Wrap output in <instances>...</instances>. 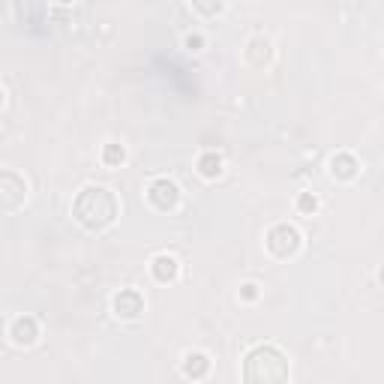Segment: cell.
<instances>
[{"instance_id":"3","label":"cell","mask_w":384,"mask_h":384,"mask_svg":"<svg viewBox=\"0 0 384 384\" xmlns=\"http://www.w3.org/2000/svg\"><path fill=\"white\" fill-rule=\"evenodd\" d=\"M267 249H271L273 255H279V259H288V255H294L300 249V232L288 222L273 225L271 232H267Z\"/></svg>"},{"instance_id":"2","label":"cell","mask_w":384,"mask_h":384,"mask_svg":"<svg viewBox=\"0 0 384 384\" xmlns=\"http://www.w3.org/2000/svg\"><path fill=\"white\" fill-rule=\"evenodd\" d=\"M243 378L247 384H286L288 381V361L273 345H259L243 361Z\"/></svg>"},{"instance_id":"15","label":"cell","mask_w":384,"mask_h":384,"mask_svg":"<svg viewBox=\"0 0 384 384\" xmlns=\"http://www.w3.org/2000/svg\"><path fill=\"white\" fill-rule=\"evenodd\" d=\"M240 298H243V300H255V298H259V286H255V283H247V286L240 288Z\"/></svg>"},{"instance_id":"9","label":"cell","mask_w":384,"mask_h":384,"mask_svg":"<svg viewBox=\"0 0 384 384\" xmlns=\"http://www.w3.org/2000/svg\"><path fill=\"white\" fill-rule=\"evenodd\" d=\"M208 369H210V361H208V354H201V351H189L183 357V373L189 378H204L208 375Z\"/></svg>"},{"instance_id":"1","label":"cell","mask_w":384,"mask_h":384,"mask_svg":"<svg viewBox=\"0 0 384 384\" xmlns=\"http://www.w3.org/2000/svg\"><path fill=\"white\" fill-rule=\"evenodd\" d=\"M72 213L84 228L99 232V228L111 225L114 216H118V198H114V192L106 186H84L72 204Z\"/></svg>"},{"instance_id":"8","label":"cell","mask_w":384,"mask_h":384,"mask_svg":"<svg viewBox=\"0 0 384 384\" xmlns=\"http://www.w3.org/2000/svg\"><path fill=\"white\" fill-rule=\"evenodd\" d=\"M357 159L351 157V153H337L334 159H330V174L337 177V181H351V177L357 174Z\"/></svg>"},{"instance_id":"14","label":"cell","mask_w":384,"mask_h":384,"mask_svg":"<svg viewBox=\"0 0 384 384\" xmlns=\"http://www.w3.org/2000/svg\"><path fill=\"white\" fill-rule=\"evenodd\" d=\"M318 208V198L312 196V192H300V198H298V210L303 213H312Z\"/></svg>"},{"instance_id":"6","label":"cell","mask_w":384,"mask_h":384,"mask_svg":"<svg viewBox=\"0 0 384 384\" xmlns=\"http://www.w3.org/2000/svg\"><path fill=\"white\" fill-rule=\"evenodd\" d=\"M9 337H12L16 345H33L36 337H40V324H36V318L21 315V318H16V322L9 324Z\"/></svg>"},{"instance_id":"16","label":"cell","mask_w":384,"mask_h":384,"mask_svg":"<svg viewBox=\"0 0 384 384\" xmlns=\"http://www.w3.org/2000/svg\"><path fill=\"white\" fill-rule=\"evenodd\" d=\"M201 45H204V40H201L198 33H196V36H192V33L186 36V48H201Z\"/></svg>"},{"instance_id":"11","label":"cell","mask_w":384,"mask_h":384,"mask_svg":"<svg viewBox=\"0 0 384 384\" xmlns=\"http://www.w3.org/2000/svg\"><path fill=\"white\" fill-rule=\"evenodd\" d=\"M198 171L204 177H220L222 174V157L220 153H204V157L198 159Z\"/></svg>"},{"instance_id":"13","label":"cell","mask_w":384,"mask_h":384,"mask_svg":"<svg viewBox=\"0 0 384 384\" xmlns=\"http://www.w3.org/2000/svg\"><path fill=\"white\" fill-rule=\"evenodd\" d=\"M126 159V150L120 145H106L102 147V162L106 165H120Z\"/></svg>"},{"instance_id":"7","label":"cell","mask_w":384,"mask_h":384,"mask_svg":"<svg viewBox=\"0 0 384 384\" xmlns=\"http://www.w3.org/2000/svg\"><path fill=\"white\" fill-rule=\"evenodd\" d=\"M142 310H145V298L135 288H126L114 298V312L120 318H135V315H142Z\"/></svg>"},{"instance_id":"12","label":"cell","mask_w":384,"mask_h":384,"mask_svg":"<svg viewBox=\"0 0 384 384\" xmlns=\"http://www.w3.org/2000/svg\"><path fill=\"white\" fill-rule=\"evenodd\" d=\"M247 55H249L252 63H259V67H261V63L271 60V43L261 40V36H255V40L249 43V51H247Z\"/></svg>"},{"instance_id":"5","label":"cell","mask_w":384,"mask_h":384,"mask_svg":"<svg viewBox=\"0 0 384 384\" xmlns=\"http://www.w3.org/2000/svg\"><path fill=\"white\" fill-rule=\"evenodd\" d=\"M0 192H4V208L16 210L18 201H24V196H28V186H24V181L16 171H4V177H0Z\"/></svg>"},{"instance_id":"10","label":"cell","mask_w":384,"mask_h":384,"mask_svg":"<svg viewBox=\"0 0 384 384\" xmlns=\"http://www.w3.org/2000/svg\"><path fill=\"white\" fill-rule=\"evenodd\" d=\"M153 276H157L159 283H171V279H177V261L171 255H157V259H153Z\"/></svg>"},{"instance_id":"4","label":"cell","mask_w":384,"mask_h":384,"mask_svg":"<svg viewBox=\"0 0 384 384\" xmlns=\"http://www.w3.org/2000/svg\"><path fill=\"white\" fill-rule=\"evenodd\" d=\"M147 198L153 208L159 210H171L177 201H181V189H177V183H171L169 177H159V181H153L150 189H147Z\"/></svg>"}]
</instances>
